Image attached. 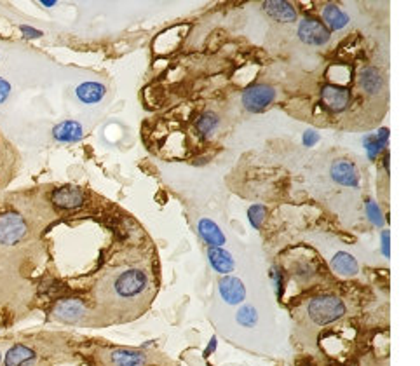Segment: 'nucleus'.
<instances>
[{"label": "nucleus", "mask_w": 420, "mask_h": 366, "mask_svg": "<svg viewBox=\"0 0 420 366\" xmlns=\"http://www.w3.org/2000/svg\"><path fill=\"white\" fill-rule=\"evenodd\" d=\"M314 272H316V270H314V267L310 265V263H304V262L297 263V265H295V270H293L295 277L300 281H309L310 277L314 276Z\"/></svg>", "instance_id": "obj_24"}, {"label": "nucleus", "mask_w": 420, "mask_h": 366, "mask_svg": "<svg viewBox=\"0 0 420 366\" xmlns=\"http://www.w3.org/2000/svg\"><path fill=\"white\" fill-rule=\"evenodd\" d=\"M321 101L331 112H344L350 103V93L342 86H324L321 91Z\"/></svg>", "instance_id": "obj_9"}, {"label": "nucleus", "mask_w": 420, "mask_h": 366, "mask_svg": "<svg viewBox=\"0 0 420 366\" xmlns=\"http://www.w3.org/2000/svg\"><path fill=\"white\" fill-rule=\"evenodd\" d=\"M196 126H197V131H199L201 137H203L204 140H208V138L213 137V133L217 131V127L220 126V117H218L215 112H204L203 115L197 119Z\"/></svg>", "instance_id": "obj_21"}, {"label": "nucleus", "mask_w": 420, "mask_h": 366, "mask_svg": "<svg viewBox=\"0 0 420 366\" xmlns=\"http://www.w3.org/2000/svg\"><path fill=\"white\" fill-rule=\"evenodd\" d=\"M100 366H152L155 354L134 347H110L98 351Z\"/></svg>", "instance_id": "obj_1"}, {"label": "nucleus", "mask_w": 420, "mask_h": 366, "mask_svg": "<svg viewBox=\"0 0 420 366\" xmlns=\"http://www.w3.org/2000/svg\"><path fill=\"white\" fill-rule=\"evenodd\" d=\"M53 137L61 144H74V141L82 140L84 130L77 120H63L53 130Z\"/></svg>", "instance_id": "obj_14"}, {"label": "nucleus", "mask_w": 420, "mask_h": 366, "mask_svg": "<svg viewBox=\"0 0 420 366\" xmlns=\"http://www.w3.org/2000/svg\"><path fill=\"white\" fill-rule=\"evenodd\" d=\"M272 279H274V286H276V291L277 295H283V290H284V283H283V274H281V270H276L272 269Z\"/></svg>", "instance_id": "obj_25"}, {"label": "nucleus", "mask_w": 420, "mask_h": 366, "mask_svg": "<svg viewBox=\"0 0 420 366\" xmlns=\"http://www.w3.org/2000/svg\"><path fill=\"white\" fill-rule=\"evenodd\" d=\"M21 32H23L25 37H28V39H39V37H42V32L37 30V28L25 27V25H21Z\"/></svg>", "instance_id": "obj_27"}, {"label": "nucleus", "mask_w": 420, "mask_h": 366, "mask_svg": "<svg viewBox=\"0 0 420 366\" xmlns=\"http://www.w3.org/2000/svg\"><path fill=\"white\" fill-rule=\"evenodd\" d=\"M42 4L44 7H53V6H56V2H54V0H49V2H40Z\"/></svg>", "instance_id": "obj_31"}, {"label": "nucleus", "mask_w": 420, "mask_h": 366, "mask_svg": "<svg viewBox=\"0 0 420 366\" xmlns=\"http://www.w3.org/2000/svg\"><path fill=\"white\" fill-rule=\"evenodd\" d=\"M264 11L272 20L281 21V23H293L297 21V11L290 2L283 0H269L264 4Z\"/></svg>", "instance_id": "obj_13"}, {"label": "nucleus", "mask_w": 420, "mask_h": 366, "mask_svg": "<svg viewBox=\"0 0 420 366\" xmlns=\"http://www.w3.org/2000/svg\"><path fill=\"white\" fill-rule=\"evenodd\" d=\"M27 234V222L18 213L0 215V244L14 246Z\"/></svg>", "instance_id": "obj_5"}, {"label": "nucleus", "mask_w": 420, "mask_h": 366, "mask_svg": "<svg viewBox=\"0 0 420 366\" xmlns=\"http://www.w3.org/2000/svg\"><path fill=\"white\" fill-rule=\"evenodd\" d=\"M359 87L368 94L381 93L383 87V77L374 67L363 68L359 73Z\"/></svg>", "instance_id": "obj_19"}, {"label": "nucleus", "mask_w": 420, "mask_h": 366, "mask_svg": "<svg viewBox=\"0 0 420 366\" xmlns=\"http://www.w3.org/2000/svg\"><path fill=\"white\" fill-rule=\"evenodd\" d=\"M218 290H220L224 302L229 303V305H239V303L246 298V288H244L243 281H241L239 277H222L220 283H218Z\"/></svg>", "instance_id": "obj_10"}, {"label": "nucleus", "mask_w": 420, "mask_h": 366, "mask_svg": "<svg viewBox=\"0 0 420 366\" xmlns=\"http://www.w3.org/2000/svg\"><path fill=\"white\" fill-rule=\"evenodd\" d=\"M382 251L383 255L389 256V232L382 234Z\"/></svg>", "instance_id": "obj_30"}, {"label": "nucleus", "mask_w": 420, "mask_h": 366, "mask_svg": "<svg viewBox=\"0 0 420 366\" xmlns=\"http://www.w3.org/2000/svg\"><path fill=\"white\" fill-rule=\"evenodd\" d=\"M51 201L60 210H77V208H80L84 204V192L79 187L65 185L54 190Z\"/></svg>", "instance_id": "obj_8"}, {"label": "nucleus", "mask_w": 420, "mask_h": 366, "mask_svg": "<svg viewBox=\"0 0 420 366\" xmlns=\"http://www.w3.org/2000/svg\"><path fill=\"white\" fill-rule=\"evenodd\" d=\"M298 37L309 46H323L330 40V30L314 18H304L298 25Z\"/></svg>", "instance_id": "obj_6"}, {"label": "nucleus", "mask_w": 420, "mask_h": 366, "mask_svg": "<svg viewBox=\"0 0 420 366\" xmlns=\"http://www.w3.org/2000/svg\"><path fill=\"white\" fill-rule=\"evenodd\" d=\"M9 93H11V84L7 82L6 79H2V77H0V103H4V101L7 100Z\"/></svg>", "instance_id": "obj_26"}, {"label": "nucleus", "mask_w": 420, "mask_h": 366, "mask_svg": "<svg viewBox=\"0 0 420 366\" xmlns=\"http://www.w3.org/2000/svg\"><path fill=\"white\" fill-rule=\"evenodd\" d=\"M331 178L335 182L345 187H357L359 185V175H357L356 166L350 160L341 159L333 163L331 166Z\"/></svg>", "instance_id": "obj_11"}, {"label": "nucleus", "mask_w": 420, "mask_h": 366, "mask_svg": "<svg viewBox=\"0 0 420 366\" xmlns=\"http://www.w3.org/2000/svg\"><path fill=\"white\" fill-rule=\"evenodd\" d=\"M274 100H276V89L265 86V84H257V86L248 87L241 94L243 107L251 113L265 112L272 105Z\"/></svg>", "instance_id": "obj_4"}, {"label": "nucleus", "mask_w": 420, "mask_h": 366, "mask_svg": "<svg viewBox=\"0 0 420 366\" xmlns=\"http://www.w3.org/2000/svg\"><path fill=\"white\" fill-rule=\"evenodd\" d=\"M265 215H267V208L260 206V204H255L248 210V220L253 225V229H260L262 223H264Z\"/></svg>", "instance_id": "obj_23"}, {"label": "nucleus", "mask_w": 420, "mask_h": 366, "mask_svg": "<svg viewBox=\"0 0 420 366\" xmlns=\"http://www.w3.org/2000/svg\"><path fill=\"white\" fill-rule=\"evenodd\" d=\"M330 265L331 270L342 277H352L359 272L357 260L350 253H345V251H338V253L331 258Z\"/></svg>", "instance_id": "obj_16"}, {"label": "nucleus", "mask_w": 420, "mask_h": 366, "mask_svg": "<svg viewBox=\"0 0 420 366\" xmlns=\"http://www.w3.org/2000/svg\"><path fill=\"white\" fill-rule=\"evenodd\" d=\"M208 260H210L211 267L218 274H230L236 269V262H234L232 255L224 248H210L208 250Z\"/></svg>", "instance_id": "obj_17"}, {"label": "nucleus", "mask_w": 420, "mask_h": 366, "mask_svg": "<svg viewBox=\"0 0 420 366\" xmlns=\"http://www.w3.org/2000/svg\"><path fill=\"white\" fill-rule=\"evenodd\" d=\"M105 93H107V89H105L103 84L100 82H84L75 89L77 98L86 105H94L98 103V101H101Z\"/></svg>", "instance_id": "obj_18"}, {"label": "nucleus", "mask_w": 420, "mask_h": 366, "mask_svg": "<svg viewBox=\"0 0 420 366\" xmlns=\"http://www.w3.org/2000/svg\"><path fill=\"white\" fill-rule=\"evenodd\" d=\"M37 360V354L34 349L23 346V343H16L11 347L6 354V366H30Z\"/></svg>", "instance_id": "obj_15"}, {"label": "nucleus", "mask_w": 420, "mask_h": 366, "mask_svg": "<svg viewBox=\"0 0 420 366\" xmlns=\"http://www.w3.org/2000/svg\"><path fill=\"white\" fill-rule=\"evenodd\" d=\"M217 343H218L217 336H211V340H210V346H208L206 349H204V358L211 356V354H213L215 351H217Z\"/></svg>", "instance_id": "obj_28"}, {"label": "nucleus", "mask_w": 420, "mask_h": 366, "mask_svg": "<svg viewBox=\"0 0 420 366\" xmlns=\"http://www.w3.org/2000/svg\"><path fill=\"white\" fill-rule=\"evenodd\" d=\"M0 363H2V353H0Z\"/></svg>", "instance_id": "obj_32"}, {"label": "nucleus", "mask_w": 420, "mask_h": 366, "mask_svg": "<svg viewBox=\"0 0 420 366\" xmlns=\"http://www.w3.org/2000/svg\"><path fill=\"white\" fill-rule=\"evenodd\" d=\"M236 321L244 328H253L258 323V310L253 305H243L236 314Z\"/></svg>", "instance_id": "obj_22"}, {"label": "nucleus", "mask_w": 420, "mask_h": 366, "mask_svg": "<svg viewBox=\"0 0 420 366\" xmlns=\"http://www.w3.org/2000/svg\"><path fill=\"white\" fill-rule=\"evenodd\" d=\"M148 286V276L145 270L129 269L119 274L114 281V291L120 298H134L141 295Z\"/></svg>", "instance_id": "obj_3"}, {"label": "nucleus", "mask_w": 420, "mask_h": 366, "mask_svg": "<svg viewBox=\"0 0 420 366\" xmlns=\"http://www.w3.org/2000/svg\"><path fill=\"white\" fill-rule=\"evenodd\" d=\"M323 20L331 30H342V28L347 27L349 23V16L341 11V7L335 6V4H328L323 9Z\"/></svg>", "instance_id": "obj_20"}, {"label": "nucleus", "mask_w": 420, "mask_h": 366, "mask_svg": "<svg viewBox=\"0 0 420 366\" xmlns=\"http://www.w3.org/2000/svg\"><path fill=\"white\" fill-rule=\"evenodd\" d=\"M317 140H319V137H317L316 133H312V131H309V133L304 134V144L307 146H312L314 141H317Z\"/></svg>", "instance_id": "obj_29"}, {"label": "nucleus", "mask_w": 420, "mask_h": 366, "mask_svg": "<svg viewBox=\"0 0 420 366\" xmlns=\"http://www.w3.org/2000/svg\"><path fill=\"white\" fill-rule=\"evenodd\" d=\"M345 313V303L342 302V298L335 295L314 296L309 302V305H307V314H309L310 321L314 324H319V327L335 323L341 317H344Z\"/></svg>", "instance_id": "obj_2"}, {"label": "nucleus", "mask_w": 420, "mask_h": 366, "mask_svg": "<svg viewBox=\"0 0 420 366\" xmlns=\"http://www.w3.org/2000/svg\"><path fill=\"white\" fill-rule=\"evenodd\" d=\"M197 230H199V236L203 237L204 243L210 248H222L225 244V234L222 232L220 227L210 218H203L197 223Z\"/></svg>", "instance_id": "obj_12"}, {"label": "nucleus", "mask_w": 420, "mask_h": 366, "mask_svg": "<svg viewBox=\"0 0 420 366\" xmlns=\"http://www.w3.org/2000/svg\"><path fill=\"white\" fill-rule=\"evenodd\" d=\"M53 316L61 323H79L86 316V305L77 298H65L54 305Z\"/></svg>", "instance_id": "obj_7"}]
</instances>
